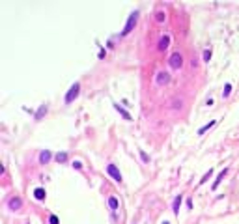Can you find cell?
Returning <instances> with one entry per match:
<instances>
[{
    "mask_svg": "<svg viewBox=\"0 0 239 224\" xmlns=\"http://www.w3.org/2000/svg\"><path fill=\"white\" fill-rule=\"evenodd\" d=\"M45 112H47V106H45V105H41V106L37 108V114H36V120H37V122L45 116Z\"/></svg>",
    "mask_w": 239,
    "mask_h": 224,
    "instance_id": "2e32d148",
    "label": "cell"
},
{
    "mask_svg": "<svg viewBox=\"0 0 239 224\" xmlns=\"http://www.w3.org/2000/svg\"><path fill=\"white\" fill-rule=\"evenodd\" d=\"M136 19H138V11H133V13L129 15V19H127V25H125V28L122 30V36H127V34L135 28V25H136Z\"/></svg>",
    "mask_w": 239,
    "mask_h": 224,
    "instance_id": "3957f363",
    "label": "cell"
},
{
    "mask_svg": "<svg viewBox=\"0 0 239 224\" xmlns=\"http://www.w3.org/2000/svg\"><path fill=\"white\" fill-rule=\"evenodd\" d=\"M232 94V84H224V94H222V97H228Z\"/></svg>",
    "mask_w": 239,
    "mask_h": 224,
    "instance_id": "44dd1931",
    "label": "cell"
},
{
    "mask_svg": "<svg viewBox=\"0 0 239 224\" xmlns=\"http://www.w3.org/2000/svg\"><path fill=\"white\" fill-rule=\"evenodd\" d=\"M138 153H140V159H142V161H144V163H150V155H148V153H146L144 149H140Z\"/></svg>",
    "mask_w": 239,
    "mask_h": 224,
    "instance_id": "d6986e66",
    "label": "cell"
},
{
    "mask_svg": "<svg viewBox=\"0 0 239 224\" xmlns=\"http://www.w3.org/2000/svg\"><path fill=\"white\" fill-rule=\"evenodd\" d=\"M114 108H116V110L120 112V114H122V118H123V120H127V122H131V114H129V112H127V110H125L123 106H120L118 103H114Z\"/></svg>",
    "mask_w": 239,
    "mask_h": 224,
    "instance_id": "30bf717a",
    "label": "cell"
},
{
    "mask_svg": "<svg viewBox=\"0 0 239 224\" xmlns=\"http://www.w3.org/2000/svg\"><path fill=\"white\" fill-rule=\"evenodd\" d=\"M226 174H228V168H224V170H222V172H221V174L217 176V179H215V181H213V187H211L213 191H217V189H219V185H221V181H222V177H224Z\"/></svg>",
    "mask_w": 239,
    "mask_h": 224,
    "instance_id": "9c48e42d",
    "label": "cell"
},
{
    "mask_svg": "<svg viewBox=\"0 0 239 224\" xmlns=\"http://www.w3.org/2000/svg\"><path fill=\"white\" fill-rule=\"evenodd\" d=\"M202 58H204V62H209L211 60V49H206L204 54H202Z\"/></svg>",
    "mask_w": 239,
    "mask_h": 224,
    "instance_id": "ffe728a7",
    "label": "cell"
},
{
    "mask_svg": "<svg viewBox=\"0 0 239 224\" xmlns=\"http://www.w3.org/2000/svg\"><path fill=\"white\" fill-rule=\"evenodd\" d=\"M163 224H170V222H168V220H163Z\"/></svg>",
    "mask_w": 239,
    "mask_h": 224,
    "instance_id": "d4e9b609",
    "label": "cell"
},
{
    "mask_svg": "<svg viewBox=\"0 0 239 224\" xmlns=\"http://www.w3.org/2000/svg\"><path fill=\"white\" fill-rule=\"evenodd\" d=\"M179 207H181V196H176V198H174V204H172V211L178 215V213H179Z\"/></svg>",
    "mask_w": 239,
    "mask_h": 224,
    "instance_id": "4fadbf2b",
    "label": "cell"
},
{
    "mask_svg": "<svg viewBox=\"0 0 239 224\" xmlns=\"http://www.w3.org/2000/svg\"><path fill=\"white\" fill-rule=\"evenodd\" d=\"M211 176H213V170H207V172H206V174L202 176V179H200V185H204V183L207 181V179H209Z\"/></svg>",
    "mask_w": 239,
    "mask_h": 224,
    "instance_id": "e0dca14e",
    "label": "cell"
},
{
    "mask_svg": "<svg viewBox=\"0 0 239 224\" xmlns=\"http://www.w3.org/2000/svg\"><path fill=\"white\" fill-rule=\"evenodd\" d=\"M49 224H60L58 217H56V215H49Z\"/></svg>",
    "mask_w": 239,
    "mask_h": 224,
    "instance_id": "7402d4cb",
    "label": "cell"
},
{
    "mask_svg": "<svg viewBox=\"0 0 239 224\" xmlns=\"http://www.w3.org/2000/svg\"><path fill=\"white\" fill-rule=\"evenodd\" d=\"M51 159H53V153H51L49 149H43V151L39 153V163H41V164H47Z\"/></svg>",
    "mask_w": 239,
    "mask_h": 224,
    "instance_id": "ba28073f",
    "label": "cell"
},
{
    "mask_svg": "<svg viewBox=\"0 0 239 224\" xmlns=\"http://www.w3.org/2000/svg\"><path fill=\"white\" fill-rule=\"evenodd\" d=\"M73 168L80 170V168H82V163H80V161H75V163H73Z\"/></svg>",
    "mask_w": 239,
    "mask_h": 224,
    "instance_id": "cb8c5ba5",
    "label": "cell"
},
{
    "mask_svg": "<svg viewBox=\"0 0 239 224\" xmlns=\"http://www.w3.org/2000/svg\"><path fill=\"white\" fill-rule=\"evenodd\" d=\"M168 45H170V36H163V37L159 39V43H157V49L163 52V51L168 49Z\"/></svg>",
    "mask_w": 239,
    "mask_h": 224,
    "instance_id": "52a82bcc",
    "label": "cell"
},
{
    "mask_svg": "<svg viewBox=\"0 0 239 224\" xmlns=\"http://www.w3.org/2000/svg\"><path fill=\"white\" fill-rule=\"evenodd\" d=\"M168 65L172 67V69H179V67L183 65V56H181V52H172L170 54V58H168Z\"/></svg>",
    "mask_w": 239,
    "mask_h": 224,
    "instance_id": "7a4b0ae2",
    "label": "cell"
},
{
    "mask_svg": "<svg viewBox=\"0 0 239 224\" xmlns=\"http://www.w3.org/2000/svg\"><path fill=\"white\" fill-rule=\"evenodd\" d=\"M79 92H80V82H73V86H71L69 92L65 94V105L73 103V101L79 97Z\"/></svg>",
    "mask_w": 239,
    "mask_h": 224,
    "instance_id": "6da1fadb",
    "label": "cell"
},
{
    "mask_svg": "<svg viewBox=\"0 0 239 224\" xmlns=\"http://www.w3.org/2000/svg\"><path fill=\"white\" fill-rule=\"evenodd\" d=\"M155 82L157 84H168L170 82V75L166 73V71H159L157 77H155Z\"/></svg>",
    "mask_w": 239,
    "mask_h": 224,
    "instance_id": "8992f818",
    "label": "cell"
},
{
    "mask_svg": "<svg viewBox=\"0 0 239 224\" xmlns=\"http://www.w3.org/2000/svg\"><path fill=\"white\" fill-rule=\"evenodd\" d=\"M34 198L36 200H45L47 198V192H45V189H41V187H37V189H34Z\"/></svg>",
    "mask_w": 239,
    "mask_h": 224,
    "instance_id": "8fae6325",
    "label": "cell"
},
{
    "mask_svg": "<svg viewBox=\"0 0 239 224\" xmlns=\"http://www.w3.org/2000/svg\"><path fill=\"white\" fill-rule=\"evenodd\" d=\"M107 174L114 179V181H118V183L122 181V174H120V170H118L116 164H108V166H107Z\"/></svg>",
    "mask_w": 239,
    "mask_h": 224,
    "instance_id": "277c9868",
    "label": "cell"
},
{
    "mask_svg": "<svg viewBox=\"0 0 239 224\" xmlns=\"http://www.w3.org/2000/svg\"><path fill=\"white\" fill-rule=\"evenodd\" d=\"M155 19H157L159 22H163V21H164V13H163V11H157V13H155Z\"/></svg>",
    "mask_w": 239,
    "mask_h": 224,
    "instance_id": "603a6c76",
    "label": "cell"
},
{
    "mask_svg": "<svg viewBox=\"0 0 239 224\" xmlns=\"http://www.w3.org/2000/svg\"><path fill=\"white\" fill-rule=\"evenodd\" d=\"M107 202H108V207H110L112 211H116V209H118V206H120V200H118L116 196H110Z\"/></svg>",
    "mask_w": 239,
    "mask_h": 224,
    "instance_id": "7c38bea8",
    "label": "cell"
},
{
    "mask_svg": "<svg viewBox=\"0 0 239 224\" xmlns=\"http://www.w3.org/2000/svg\"><path fill=\"white\" fill-rule=\"evenodd\" d=\"M8 207H10L11 211H19V209L22 207V200H21L19 196H13V198L8 202Z\"/></svg>",
    "mask_w": 239,
    "mask_h": 224,
    "instance_id": "5b68a950",
    "label": "cell"
},
{
    "mask_svg": "<svg viewBox=\"0 0 239 224\" xmlns=\"http://www.w3.org/2000/svg\"><path fill=\"white\" fill-rule=\"evenodd\" d=\"M215 123H217V122H215V120H211V122H209V123H206V125H204V127H200V129H198V134H204V133H206V131H207V129H211V127H213V125H215Z\"/></svg>",
    "mask_w": 239,
    "mask_h": 224,
    "instance_id": "9a60e30c",
    "label": "cell"
},
{
    "mask_svg": "<svg viewBox=\"0 0 239 224\" xmlns=\"http://www.w3.org/2000/svg\"><path fill=\"white\" fill-rule=\"evenodd\" d=\"M54 161H56V163H65V161H67V153H65V151L56 153V155H54Z\"/></svg>",
    "mask_w": 239,
    "mask_h": 224,
    "instance_id": "5bb4252c",
    "label": "cell"
},
{
    "mask_svg": "<svg viewBox=\"0 0 239 224\" xmlns=\"http://www.w3.org/2000/svg\"><path fill=\"white\" fill-rule=\"evenodd\" d=\"M181 106H183V101L178 99V97H174L172 99V108H181Z\"/></svg>",
    "mask_w": 239,
    "mask_h": 224,
    "instance_id": "ac0fdd59",
    "label": "cell"
}]
</instances>
